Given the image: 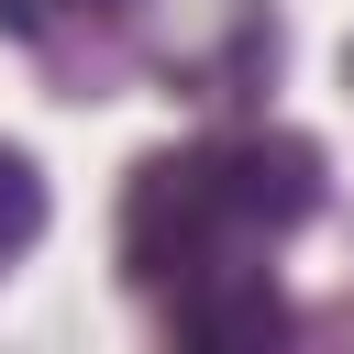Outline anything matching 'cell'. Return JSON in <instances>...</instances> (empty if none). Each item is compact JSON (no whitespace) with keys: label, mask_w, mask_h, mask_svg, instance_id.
Segmentation results:
<instances>
[{"label":"cell","mask_w":354,"mask_h":354,"mask_svg":"<svg viewBox=\"0 0 354 354\" xmlns=\"http://www.w3.org/2000/svg\"><path fill=\"white\" fill-rule=\"evenodd\" d=\"M321 199V155L288 133H243V144H188L155 155L133 177L122 210V254L144 288H199V277H254L277 232H299Z\"/></svg>","instance_id":"obj_1"},{"label":"cell","mask_w":354,"mask_h":354,"mask_svg":"<svg viewBox=\"0 0 354 354\" xmlns=\"http://www.w3.org/2000/svg\"><path fill=\"white\" fill-rule=\"evenodd\" d=\"M33 232H44V177L0 144V266H22V254H33Z\"/></svg>","instance_id":"obj_2"},{"label":"cell","mask_w":354,"mask_h":354,"mask_svg":"<svg viewBox=\"0 0 354 354\" xmlns=\"http://www.w3.org/2000/svg\"><path fill=\"white\" fill-rule=\"evenodd\" d=\"M66 11H111V0H0V22H11V33H55Z\"/></svg>","instance_id":"obj_3"}]
</instances>
